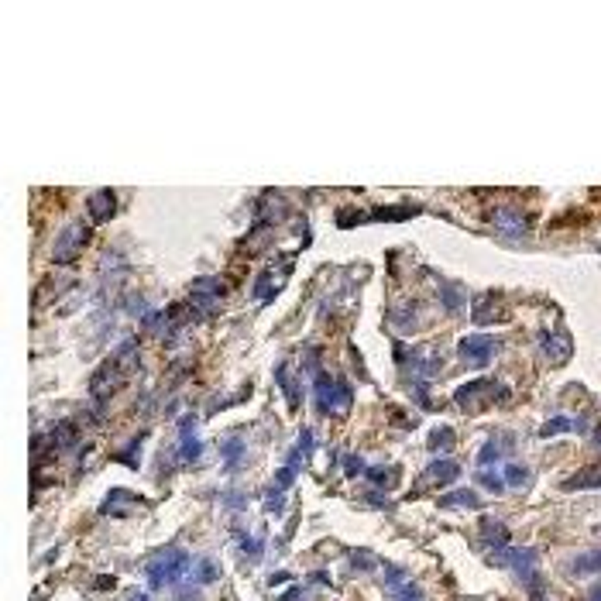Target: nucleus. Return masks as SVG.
<instances>
[{"label": "nucleus", "instance_id": "nucleus-22", "mask_svg": "<svg viewBox=\"0 0 601 601\" xmlns=\"http://www.w3.org/2000/svg\"><path fill=\"white\" fill-rule=\"evenodd\" d=\"M454 443H457V437H454V430H450V426H437V430L430 433V450H433V454L454 450Z\"/></svg>", "mask_w": 601, "mask_h": 601}, {"label": "nucleus", "instance_id": "nucleus-1", "mask_svg": "<svg viewBox=\"0 0 601 601\" xmlns=\"http://www.w3.org/2000/svg\"><path fill=\"white\" fill-rule=\"evenodd\" d=\"M313 392H317V409L320 412H333V416H344L351 409V402H354L351 382H344L337 375H326V371H317Z\"/></svg>", "mask_w": 601, "mask_h": 601}, {"label": "nucleus", "instance_id": "nucleus-5", "mask_svg": "<svg viewBox=\"0 0 601 601\" xmlns=\"http://www.w3.org/2000/svg\"><path fill=\"white\" fill-rule=\"evenodd\" d=\"M382 584H385V595L389 601H423V591L416 581H409V574L385 563V574H382Z\"/></svg>", "mask_w": 601, "mask_h": 601}, {"label": "nucleus", "instance_id": "nucleus-39", "mask_svg": "<svg viewBox=\"0 0 601 601\" xmlns=\"http://www.w3.org/2000/svg\"><path fill=\"white\" fill-rule=\"evenodd\" d=\"M598 533H601V529H598Z\"/></svg>", "mask_w": 601, "mask_h": 601}, {"label": "nucleus", "instance_id": "nucleus-16", "mask_svg": "<svg viewBox=\"0 0 601 601\" xmlns=\"http://www.w3.org/2000/svg\"><path fill=\"white\" fill-rule=\"evenodd\" d=\"M76 437H80V430H76V423H73V419L55 423V430H52V450H66V447H73Z\"/></svg>", "mask_w": 601, "mask_h": 601}, {"label": "nucleus", "instance_id": "nucleus-32", "mask_svg": "<svg viewBox=\"0 0 601 601\" xmlns=\"http://www.w3.org/2000/svg\"><path fill=\"white\" fill-rule=\"evenodd\" d=\"M344 471H347V475L354 478V475H364L368 468H364V461H361L358 454H347V457H344Z\"/></svg>", "mask_w": 601, "mask_h": 601}, {"label": "nucleus", "instance_id": "nucleus-18", "mask_svg": "<svg viewBox=\"0 0 601 601\" xmlns=\"http://www.w3.org/2000/svg\"><path fill=\"white\" fill-rule=\"evenodd\" d=\"M440 303L447 313H461L464 310V289L454 282H440Z\"/></svg>", "mask_w": 601, "mask_h": 601}, {"label": "nucleus", "instance_id": "nucleus-9", "mask_svg": "<svg viewBox=\"0 0 601 601\" xmlns=\"http://www.w3.org/2000/svg\"><path fill=\"white\" fill-rule=\"evenodd\" d=\"M457 475H461V464H457V461H450V457H437V461L426 468V475L419 478V488H426V484L443 488V484L457 481Z\"/></svg>", "mask_w": 601, "mask_h": 601}, {"label": "nucleus", "instance_id": "nucleus-2", "mask_svg": "<svg viewBox=\"0 0 601 601\" xmlns=\"http://www.w3.org/2000/svg\"><path fill=\"white\" fill-rule=\"evenodd\" d=\"M509 399V389L495 378H475V382H464L457 392H454V402L464 409V412H481L488 409L491 402H505Z\"/></svg>", "mask_w": 601, "mask_h": 601}, {"label": "nucleus", "instance_id": "nucleus-26", "mask_svg": "<svg viewBox=\"0 0 601 601\" xmlns=\"http://www.w3.org/2000/svg\"><path fill=\"white\" fill-rule=\"evenodd\" d=\"M409 213H419V206H378L371 220H405Z\"/></svg>", "mask_w": 601, "mask_h": 601}, {"label": "nucleus", "instance_id": "nucleus-31", "mask_svg": "<svg viewBox=\"0 0 601 601\" xmlns=\"http://www.w3.org/2000/svg\"><path fill=\"white\" fill-rule=\"evenodd\" d=\"M240 550H244L251 560H258V557H261V540H254V536H240Z\"/></svg>", "mask_w": 601, "mask_h": 601}, {"label": "nucleus", "instance_id": "nucleus-19", "mask_svg": "<svg viewBox=\"0 0 601 601\" xmlns=\"http://www.w3.org/2000/svg\"><path fill=\"white\" fill-rule=\"evenodd\" d=\"M498 323V320H505V306L498 303V299H481L478 303V310H475V323L478 326H484V323Z\"/></svg>", "mask_w": 601, "mask_h": 601}, {"label": "nucleus", "instance_id": "nucleus-37", "mask_svg": "<svg viewBox=\"0 0 601 601\" xmlns=\"http://www.w3.org/2000/svg\"><path fill=\"white\" fill-rule=\"evenodd\" d=\"M127 601H148V595H131Z\"/></svg>", "mask_w": 601, "mask_h": 601}, {"label": "nucleus", "instance_id": "nucleus-28", "mask_svg": "<svg viewBox=\"0 0 601 601\" xmlns=\"http://www.w3.org/2000/svg\"><path fill=\"white\" fill-rule=\"evenodd\" d=\"M282 491H285V488L275 484V488H268V495H265V509L275 512V516H282V509H285V495H282Z\"/></svg>", "mask_w": 601, "mask_h": 601}, {"label": "nucleus", "instance_id": "nucleus-17", "mask_svg": "<svg viewBox=\"0 0 601 601\" xmlns=\"http://www.w3.org/2000/svg\"><path fill=\"white\" fill-rule=\"evenodd\" d=\"M601 570V550H591V553H581L570 560V574L574 577H588V574H598Z\"/></svg>", "mask_w": 601, "mask_h": 601}, {"label": "nucleus", "instance_id": "nucleus-29", "mask_svg": "<svg viewBox=\"0 0 601 601\" xmlns=\"http://www.w3.org/2000/svg\"><path fill=\"white\" fill-rule=\"evenodd\" d=\"M141 440H145V437H138V440L131 443L127 450H120V454H117L120 464H127V468H138V461H141Z\"/></svg>", "mask_w": 601, "mask_h": 601}, {"label": "nucleus", "instance_id": "nucleus-38", "mask_svg": "<svg viewBox=\"0 0 601 601\" xmlns=\"http://www.w3.org/2000/svg\"><path fill=\"white\" fill-rule=\"evenodd\" d=\"M598 447H601V430H598Z\"/></svg>", "mask_w": 601, "mask_h": 601}, {"label": "nucleus", "instance_id": "nucleus-4", "mask_svg": "<svg viewBox=\"0 0 601 601\" xmlns=\"http://www.w3.org/2000/svg\"><path fill=\"white\" fill-rule=\"evenodd\" d=\"M498 351H502V340H498V337H488V333H471V337H464V340L457 344L461 361H468V364H475V368L491 364V358H495Z\"/></svg>", "mask_w": 601, "mask_h": 601}, {"label": "nucleus", "instance_id": "nucleus-12", "mask_svg": "<svg viewBox=\"0 0 601 601\" xmlns=\"http://www.w3.org/2000/svg\"><path fill=\"white\" fill-rule=\"evenodd\" d=\"M275 378H279V389L285 392L289 409H299L303 405V389H299V378L292 375V364L289 361H282L279 368H275Z\"/></svg>", "mask_w": 601, "mask_h": 601}, {"label": "nucleus", "instance_id": "nucleus-27", "mask_svg": "<svg viewBox=\"0 0 601 601\" xmlns=\"http://www.w3.org/2000/svg\"><path fill=\"white\" fill-rule=\"evenodd\" d=\"M351 567H354V570H375V567H378V557H375L371 550H354V553H351Z\"/></svg>", "mask_w": 601, "mask_h": 601}, {"label": "nucleus", "instance_id": "nucleus-34", "mask_svg": "<svg viewBox=\"0 0 601 601\" xmlns=\"http://www.w3.org/2000/svg\"><path fill=\"white\" fill-rule=\"evenodd\" d=\"M299 450H303L306 461H310V454H313V430H303V433H299Z\"/></svg>", "mask_w": 601, "mask_h": 601}, {"label": "nucleus", "instance_id": "nucleus-23", "mask_svg": "<svg viewBox=\"0 0 601 601\" xmlns=\"http://www.w3.org/2000/svg\"><path fill=\"white\" fill-rule=\"evenodd\" d=\"M217 577H220V567L213 560H200L196 563V574H193V584H196V588H206V584H213Z\"/></svg>", "mask_w": 601, "mask_h": 601}, {"label": "nucleus", "instance_id": "nucleus-33", "mask_svg": "<svg viewBox=\"0 0 601 601\" xmlns=\"http://www.w3.org/2000/svg\"><path fill=\"white\" fill-rule=\"evenodd\" d=\"M364 475L375 481V484H382V488H389V484H392V471H385V468H368Z\"/></svg>", "mask_w": 601, "mask_h": 601}, {"label": "nucleus", "instance_id": "nucleus-10", "mask_svg": "<svg viewBox=\"0 0 601 601\" xmlns=\"http://www.w3.org/2000/svg\"><path fill=\"white\" fill-rule=\"evenodd\" d=\"M540 351H543V358L550 361V364H563V361L570 358V337L567 333H540Z\"/></svg>", "mask_w": 601, "mask_h": 601}, {"label": "nucleus", "instance_id": "nucleus-13", "mask_svg": "<svg viewBox=\"0 0 601 601\" xmlns=\"http://www.w3.org/2000/svg\"><path fill=\"white\" fill-rule=\"evenodd\" d=\"M481 533H484V543L491 546V550H498V553H505L509 557V529L502 526L498 519H484L481 522Z\"/></svg>", "mask_w": 601, "mask_h": 601}, {"label": "nucleus", "instance_id": "nucleus-24", "mask_svg": "<svg viewBox=\"0 0 601 601\" xmlns=\"http://www.w3.org/2000/svg\"><path fill=\"white\" fill-rule=\"evenodd\" d=\"M529 481H533V471H529L526 464H509V468H505V484H512V488H529Z\"/></svg>", "mask_w": 601, "mask_h": 601}, {"label": "nucleus", "instance_id": "nucleus-35", "mask_svg": "<svg viewBox=\"0 0 601 601\" xmlns=\"http://www.w3.org/2000/svg\"><path fill=\"white\" fill-rule=\"evenodd\" d=\"M282 601H303V588H289V591L282 595Z\"/></svg>", "mask_w": 601, "mask_h": 601}, {"label": "nucleus", "instance_id": "nucleus-14", "mask_svg": "<svg viewBox=\"0 0 601 601\" xmlns=\"http://www.w3.org/2000/svg\"><path fill=\"white\" fill-rule=\"evenodd\" d=\"M581 488H601V468H584L563 481V491H581Z\"/></svg>", "mask_w": 601, "mask_h": 601}, {"label": "nucleus", "instance_id": "nucleus-30", "mask_svg": "<svg viewBox=\"0 0 601 601\" xmlns=\"http://www.w3.org/2000/svg\"><path fill=\"white\" fill-rule=\"evenodd\" d=\"M478 481L484 484V488H491V491H502V488H505V478H502V475H498L495 468H491V471H488V468H481Z\"/></svg>", "mask_w": 601, "mask_h": 601}, {"label": "nucleus", "instance_id": "nucleus-25", "mask_svg": "<svg viewBox=\"0 0 601 601\" xmlns=\"http://www.w3.org/2000/svg\"><path fill=\"white\" fill-rule=\"evenodd\" d=\"M581 423H574V419H567V416H557V419H550V423H543V430H540V437L546 440V437H557V433H570V430H577Z\"/></svg>", "mask_w": 601, "mask_h": 601}, {"label": "nucleus", "instance_id": "nucleus-3", "mask_svg": "<svg viewBox=\"0 0 601 601\" xmlns=\"http://www.w3.org/2000/svg\"><path fill=\"white\" fill-rule=\"evenodd\" d=\"M189 567V553L186 550H161L155 553L148 567H145V577H148V588L161 591V588H172Z\"/></svg>", "mask_w": 601, "mask_h": 601}, {"label": "nucleus", "instance_id": "nucleus-36", "mask_svg": "<svg viewBox=\"0 0 601 601\" xmlns=\"http://www.w3.org/2000/svg\"><path fill=\"white\" fill-rule=\"evenodd\" d=\"M588 601H601V584H598V588H591V595H588Z\"/></svg>", "mask_w": 601, "mask_h": 601}, {"label": "nucleus", "instance_id": "nucleus-11", "mask_svg": "<svg viewBox=\"0 0 601 601\" xmlns=\"http://www.w3.org/2000/svg\"><path fill=\"white\" fill-rule=\"evenodd\" d=\"M114 210H117V200H114L110 189H96V193L86 200V213H89L93 224H107V220L114 217Z\"/></svg>", "mask_w": 601, "mask_h": 601}, {"label": "nucleus", "instance_id": "nucleus-6", "mask_svg": "<svg viewBox=\"0 0 601 601\" xmlns=\"http://www.w3.org/2000/svg\"><path fill=\"white\" fill-rule=\"evenodd\" d=\"M86 238H89V231H86V227L69 224V227L59 234L55 247H52V261H55V265H73V261L80 258V247H82V240Z\"/></svg>", "mask_w": 601, "mask_h": 601}, {"label": "nucleus", "instance_id": "nucleus-8", "mask_svg": "<svg viewBox=\"0 0 601 601\" xmlns=\"http://www.w3.org/2000/svg\"><path fill=\"white\" fill-rule=\"evenodd\" d=\"M193 426H196V416H182V423H179V457L186 461V464H196L203 457V443L200 437L193 433Z\"/></svg>", "mask_w": 601, "mask_h": 601}, {"label": "nucleus", "instance_id": "nucleus-21", "mask_svg": "<svg viewBox=\"0 0 601 601\" xmlns=\"http://www.w3.org/2000/svg\"><path fill=\"white\" fill-rule=\"evenodd\" d=\"M505 447H509V440H488V443H484V447L478 450V464H481V468H488V464L495 468Z\"/></svg>", "mask_w": 601, "mask_h": 601}, {"label": "nucleus", "instance_id": "nucleus-7", "mask_svg": "<svg viewBox=\"0 0 601 601\" xmlns=\"http://www.w3.org/2000/svg\"><path fill=\"white\" fill-rule=\"evenodd\" d=\"M491 224H495V231H498V234H505V238H526V231H529V220H526V213L512 210V206H502V210H495Z\"/></svg>", "mask_w": 601, "mask_h": 601}, {"label": "nucleus", "instance_id": "nucleus-15", "mask_svg": "<svg viewBox=\"0 0 601 601\" xmlns=\"http://www.w3.org/2000/svg\"><path fill=\"white\" fill-rule=\"evenodd\" d=\"M440 509H481V498L471 491V488H461L454 495H443Z\"/></svg>", "mask_w": 601, "mask_h": 601}, {"label": "nucleus", "instance_id": "nucleus-20", "mask_svg": "<svg viewBox=\"0 0 601 601\" xmlns=\"http://www.w3.org/2000/svg\"><path fill=\"white\" fill-rule=\"evenodd\" d=\"M220 454H224V461H227L231 471L240 468V461H244V440L240 437H227V440L220 443Z\"/></svg>", "mask_w": 601, "mask_h": 601}]
</instances>
